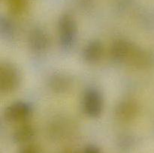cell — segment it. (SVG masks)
Here are the masks:
<instances>
[{
    "mask_svg": "<svg viewBox=\"0 0 154 153\" xmlns=\"http://www.w3.org/2000/svg\"><path fill=\"white\" fill-rule=\"evenodd\" d=\"M19 153H39V150L35 146L29 145L23 147Z\"/></svg>",
    "mask_w": 154,
    "mask_h": 153,
    "instance_id": "8fae6325",
    "label": "cell"
},
{
    "mask_svg": "<svg viewBox=\"0 0 154 153\" xmlns=\"http://www.w3.org/2000/svg\"><path fill=\"white\" fill-rule=\"evenodd\" d=\"M137 115V106L134 102L123 101L116 109V116L123 122L131 121Z\"/></svg>",
    "mask_w": 154,
    "mask_h": 153,
    "instance_id": "ba28073f",
    "label": "cell"
},
{
    "mask_svg": "<svg viewBox=\"0 0 154 153\" xmlns=\"http://www.w3.org/2000/svg\"><path fill=\"white\" fill-rule=\"evenodd\" d=\"M29 43L31 49L37 52H44L49 46V38L44 30L36 28L29 35Z\"/></svg>",
    "mask_w": 154,
    "mask_h": 153,
    "instance_id": "8992f818",
    "label": "cell"
},
{
    "mask_svg": "<svg viewBox=\"0 0 154 153\" xmlns=\"http://www.w3.org/2000/svg\"><path fill=\"white\" fill-rule=\"evenodd\" d=\"M84 112L92 118L99 116L103 110L102 94L96 88H90L84 93L82 100Z\"/></svg>",
    "mask_w": 154,
    "mask_h": 153,
    "instance_id": "3957f363",
    "label": "cell"
},
{
    "mask_svg": "<svg viewBox=\"0 0 154 153\" xmlns=\"http://www.w3.org/2000/svg\"><path fill=\"white\" fill-rule=\"evenodd\" d=\"M103 55V45L99 40L89 42L83 50V58L89 63L98 62Z\"/></svg>",
    "mask_w": 154,
    "mask_h": 153,
    "instance_id": "52a82bcc",
    "label": "cell"
},
{
    "mask_svg": "<svg viewBox=\"0 0 154 153\" xmlns=\"http://www.w3.org/2000/svg\"><path fill=\"white\" fill-rule=\"evenodd\" d=\"M71 80L63 74H54L50 79V87L57 92H64L71 86Z\"/></svg>",
    "mask_w": 154,
    "mask_h": 153,
    "instance_id": "9c48e42d",
    "label": "cell"
},
{
    "mask_svg": "<svg viewBox=\"0 0 154 153\" xmlns=\"http://www.w3.org/2000/svg\"><path fill=\"white\" fill-rule=\"evenodd\" d=\"M32 113V108L26 102L17 101L9 105L5 111V118L10 122H21L26 120Z\"/></svg>",
    "mask_w": 154,
    "mask_h": 153,
    "instance_id": "277c9868",
    "label": "cell"
},
{
    "mask_svg": "<svg viewBox=\"0 0 154 153\" xmlns=\"http://www.w3.org/2000/svg\"><path fill=\"white\" fill-rule=\"evenodd\" d=\"M35 134L32 126L25 124L20 126L13 134L14 141L17 142H25L31 140Z\"/></svg>",
    "mask_w": 154,
    "mask_h": 153,
    "instance_id": "30bf717a",
    "label": "cell"
},
{
    "mask_svg": "<svg viewBox=\"0 0 154 153\" xmlns=\"http://www.w3.org/2000/svg\"><path fill=\"white\" fill-rule=\"evenodd\" d=\"M136 49V46L127 40H117L111 47V57L118 62L130 64Z\"/></svg>",
    "mask_w": 154,
    "mask_h": 153,
    "instance_id": "5b68a950",
    "label": "cell"
},
{
    "mask_svg": "<svg viewBox=\"0 0 154 153\" xmlns=\"http://www.w3.org/2000/svg\"><path fill=\"white\" fill-rule=\"evenodd\" d=\"M84 153H100V152L96 147L90 146L85 150Z\"/></svg>",
    "mask_w": 154,
    "mask_h": 153,
    "instance_id": "7c38bea8",
    "label": "cell"
},
{
    "mask_svg": "<svg viewBox=\"0 0 154 153\" xmlns=\"http://www.w3.org/2000/svg\"><path fill=\"white\" fill-rule=\"evenodd\" d=\"M21 75L18 69L10 63H2L0 68V89L3 94H9L19 88Z\"/></svg>",
    "mask_w": 154,
    "mask_h": 153,
    "instance_id": "6da1fadb",
    "label": "cell"
},
{
    "mask_svg": "<svg viewBox=\"0 0 154 153\" xmlns=\"http://www.w3.org/2000/svg\"><path fill=\"white\" fill-rule=\"evenodd\" d=\"M77 24L72 16L63 15L58 24L59 38L61 45L65 48H70L75 44L77 37Z\"/></svg>",
    "mask_w": 154,
    "mask_h": 153,
    "instance_id": "7a4b0ae2",
    "label": "cell"
}]
</instances>
